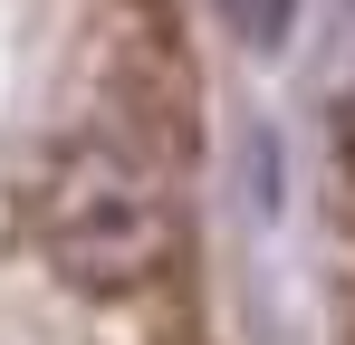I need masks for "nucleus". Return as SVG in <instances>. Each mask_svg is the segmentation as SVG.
Listing matches in <instances>:
<instances>
[{"label": "nucleus", "instance_id": "f257e3e1", "mask_svg": "<svg viewBox=\"0 0 355 345\" xmlns=\"http://www.w3.org/2000/svg\"><path fill=\"white\" fill-rule=\"evenodd\" d=\"M29 230H39V259L87 288H135L173 240L154 172H135L106 144H67L49 163V182L29 192Z\"/></svg>", "mask_w": 355, "mask_h": 345}, {"label": "nucleus", "instance_id": "f03ea898", "mask_svg": "<svg viewBox=\"0 0 355 345\" xmlns=\"http://www.w3.org/2000/svg\"><path fill=\"white\" fill-rule=\"evenodd\" d=\"M221 10H231L240 39H259V48H279V39H288V19H297V0H221Z\"/></svg>", "mask_w": 355, "mask_h": 345}]
</instances>
